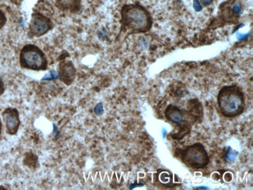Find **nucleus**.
<instances>
[{
  "instance_id": "nucleus-2",
  "label": "nucleus",
  "mask_w": 253,
  "mask_h": 190,
  "mask_svg": "<svg viewBox=\"0 0 253 190\" xmlns=\"http://www.w3.org/2000/svg\"><path fill=\"white\" fill-rule=\"evenodd\" d=\"M217 106L224 117H237L244 112V93L237 85L223 87L217 95Z\"/></svg>"
},
{
  "instance_id": "nucleus-6",
  "label": "nucleus",
  "mask_w": 253,
  "mask_h": 190,
  "mask_svg": "<svg viewBox=\"0 0 253 190\" xmlns=\"http://www.w3.org/2000/svg\"><path fill=\"white\" fill-rule=\"evenodd\" d=\"M53 23L48 17L41 13H34L29 25V35L31 37L43 36L53 28Z\"/></svg>"
},
{
  "instance_id": "nucleus-9",
  "label": "nucleus",
  "mask_w": 253,
  "mask_h": 190,
  "mask_svg": "<svg viewBox=\"0 0 253 190\" xmlns=\"http://www.w3.org/2000/svg\"><path fill=\"white\" fill-rule=\"evenodd\" d=\"M165 117L167 118L168 120L170 121L174 124L178 126H185L187 123V119L185 114L183 113L182 110L175 105H169L165 109Z\"/></svg>"
},
{
  "instance_id": "nucleus-14",
  "label": "nucleus",
  "mask_w": 253,
  "mask_h": 190,
  "mask_svg": "<svg viewBox=\"0 0 253 190\" xmlns=\"http://www.w3.org/2000/svg\"><path fill=\"white\" fill-rule=\"evenodd\" d=\"M94 112H95V113L97 114V115H100V114L102 113V104H97V106H96V108H94Z\"/></svg>"
},
{
  "instance_id": "nucleus-12",
  "label": "nucleus",
  "mask_w": 253,
  "mask_h": 190,
  "mask_svg": "<svg viewBox=\"0 0 253 190\" xmlns=\"http://www.w3.org/2000/svg\"><path fill=\"white\" fill-rule=\"evenodd\" d=\"M200 1V4H202L203 6H211L212 2H213V0H199Z\"/></svg>"
},
{
  "instance_id": "nucleus-11",
  "label": "nucleus",
  "mask_w": 253,
  "mask_h": 190,
  "mask_svg": "<svg viewBox=\"0 0 253 190\" xmlns=\"http://www.w3.org/2000/svg\"><path fill=\"white\" fill-rule=\"evenodd\" d=\"M6 17L4 14L3 12L0 9V30L2 29L3 28L4 25L6 24Z\"/></svg>"
},
{
  "instance_id": "nucleus-15",
  "label": "nucleus",
  "mask_w": 253,
  "mask_h": 190,
  "mask_svg": "<svg viewBox=\"0 0 253 190\" xmlns=\"http://www.w3.org/2000/svg\"><path fill=\"white\" fill-rule=\"evenodd\" d=\"M4 92H5V88H4V84L2 82V79L0 78V96L3 95Z\"/></svg>"
},
{
  "instance_id": "nucleus-5",
  "label": "nucleus",
  "mask_w": 253,
  "mask_h": 190,
  "mask_svg": "<svg viewBox=\"0 0 253 190\" xmlns=\"http://www.w3.org/2000/svg\"><path fill=\"white\" fill-rule=\"evenodd\" d=\"M243 10V6L237 0H227L219 6L217 19L222 24H237Z\"/></svg>"
},
{
  "instance_id": "nucleus-10",
  "label": "nucleus",
  "mask_w": 253,
  "mask_h": 190,
  "mask_svg": "<svg viewBox=\"0 0 253 190\" xmlns=\"http://www.w3.org/2000/svg\"><path fill=\"white\" fill-rule=\"evenodd\" d=\"M55 5L60 10L77 13L81 7V0H55Z\"/></svg>"
},
{
  "instance_id": "nucleus-3",
  "label": "nucleus",
  "mask_w": 253,
  "mask_h": 190,
  "mask_svg": "<svg viewBox=\"0 0 253 190\" xmlns=\"http://www.w3.org/2000/svg\"><path fill=\"white\" fill-rule=\"evenodd\" d=\"M20 63L21 67L27 70L40 71L48 69V60L44 52L32 44L27 45L21 49Z\"/></svg>"
},
{
  "instance_id": "nucleus-1",
  "label": "nucleus",
  "mask_w": 253,
  "mask_h": 190,
  "mask_svg": "<svg viewBox=\"0 0 253 190\" xmlns=\"http://www.w3.org/2000/svg\"><path fill=\"white\" fill-rule=\"evenodd\" d=\"M121 32L128 35L147 33L152 28L153 19L145 8L138 3L126 4L121 9Z\"/></svg>"
},
{
  "instance_id": "nucleus-4",
  "label": "nucleus",
  "mask_w": 253,
  "mask_h": 190,
  "mask_svg": "<svg viewBox=\"0 0 253 190\" xmlns=\"http://www.w3.org/2000/svg\"><path fill=\"white\" fill-rule=\"evenodd\" d=\"M181 159L186 166L194 169L205 168L210 162L208 152L200 142L185 146L181 152Z\"/></svg>"
},
{
  "instance_id": "nucleus-8",
  "label": "nucleus",
  "mask_w": 253,
  "mask_h": 190,
  "mask_svg": "<svg viewBox=\"0 0 253 190\" xmlns=\"http://www.w3.org/2000/svg\"><path fill=\"white\" fill-rule=\"evenodd\" d=\"M76 68L71 61L63 60L59 62L58 77L66 85L73 84L76 77Z\"/></svg>"
},
{
  "instance_id": "nucleus-16",
  "label": "nucleus",
  "mask_w": 253,
  "mask_h": 190,
  "mask_svg": "<svg viewBox=\"0 0 253 190\" xmlns=\"http://www.w3.org/2000/svg\"><path fill=\"white\" fill-rule=\"evenodd\" d=\"M2 122H1V119H0V135H1V133H2Z\"/></svg>"
},
{
  "instance_id": "nucleus-13",
  "label": "nucleus",
  "mask_w": 253,
  "mask_h": 190,
  "mask_svg": "<svg viewBox=\"0 0 253 190\" xmlns=\"http://www.w3.org/2000/svg\"><path fill=\"white\" fill-rule=\"evenodd\" d=\"M193 6H194V8L196 9V11H200V10H202L201 4H200V1H199V0H194V3H193Z\"/></svg>"
},
{
  "instance_id": "nucleus-7",
  "label": "nucleus",
  "mask_w": 253,
  "mask_h": 190,
  "mask_svg": "<svg viewBox=\"0 0 253 190\" xmlns=\"http://www.w3.org/2000/svg\"><path fill=\"white\" fill-rule=\"evenodd\" d=\"M2 116L6 125V133L9 135L17 134L20 126L18 110L14 108H7L4 110Z\"/></svg>"
}]
</instances>
